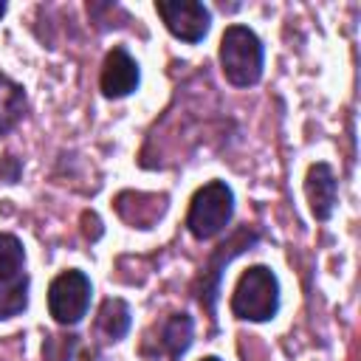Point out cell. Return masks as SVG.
<instances>
[{
	"mask_svg": "<svg viewBox=\"0 0 361 361\" xmlns=\"http://www.w3.org/2000/svg\"><path fill=\"white\" fill-rule=\"evenodd\" d=\"M217 59L226 82L234 87H251L262 79L265 48L262 39L248 25H228L223 31Z\"/></svg>",
	"mask_w": 361,
	"mask_h": 361,
	"instance_id": "1",
	"label": "cell"
},
{
	"mask_svg": "<svg viewBox=\"0 0 361 361\" xmlns=\"http://www.w3.org/2000/svg\"><path fill=\"white\" fill-rule=\"evenodd\" d=\"M231 313L243 322H271L279 313V279L268 265H251L234 285Z\"/></svg>",
	"mask_w": 361,
	"mask_h": 361,
	"instance_id": "2",
	"label": "cell"
},
{
	"mask_svg": "<svg viewBox=\"0 0 361 361\" xmlns=\"http://www.w3.org/2000/svg\"><path fill=\"white\" fill-rule=\"evenodd\" d=\"M234 214V192L226 180H209L203 183L192 200H189V212H186V228L195 240H212L217 237Z\"/></svg>",
	"mask_w": 361,
	"mask_h": 361,
	"instance_id": "3",
	"label": "cell"
},
{
	"mask_svg": "<svg viewBox=\"0 0 361 361\" xmlns=\"http://www.w3.org/2000/svg\"><path fill=\"white\" fill-rule=\"evenodd\" d=\"M90 293H93V285L85 271H76V268L62 271L48 285V313L54 316L56 324L73 327L87 316Z\"/></svg>",
	"mask_w": 361,
	"mask_h": 361,
	"instance_id": "4",
	"label": "cell"
},
{
	"mask_svg": "<svg viewBox=\"0 0 361 361\" xmlns=\"http://www.w3.org/2000/svg\"><path fill=\"white\" fill-rule=\"evenodd\" d=\"M155 11L166 31L180 42H200L212 28V11L197 0H155Z\"/></svg>",
	"mask_w": 361,
	"mask_h": 361,
	"instance_id": "5",
	"label": "cell"
},
{
	"mask_svg": "<svg viewBox=\"0 0 361 361\" xmlns=\"http://www.w3.org/2000/svg\"><path fill=\"white\" fill-rule=\"evenodd\" d=\"M259 240V234L257 231H251V228H240V231H234V237L228 240V243H223V245H217V251L212 254V259H209V265L203 268V288H197V299H200V305L209 310V313H214V302H217V288H220V268L223 265H228V259L231 257H237L240 251H245L248 245H254Z\"/></svg>",
	"mask_w": 361,
	"mask_h": 361,
	"instance_id": "6",
	"label": "cell"
},
{
	"mask_svg": "<svg viewBox=\"0 0 361 361\" xmlns=\"http://www.w3.org/2000/svg\"><path fill=\"white\" fill-rule=\"evenodd\" d=\"M138 82H141V71H138V62L130 56V51L124 45H116L113 51H107L99 73L102 93L107 99H124L138 87Z\"/></svg>",
	"mask_w": 361,
	"mask_h": 361,
	"instance_id": "7",
	"label": "cell"
},
{
	"mask_svg": "<svg viewBox=\"0 0 361 361\" xmlns=\"http://www.w3.org/2000/svg\"><path fill=\"white\" fill-rule=\"evenodd\" d=\"M305 197L310 203V212L316 220H330L333 209H336V200H338V178L333 172L330 164L319 161L307 169L305 175Z\"/></svg>",
	"mask_w": 361,
	"mask_h": 361,
	"instance_id": "8",
	"label": "cell"
},
{
	"mask_svg": "<svg viewBox=\"0 0 361 361\" xmlns=\"http://www.w3.org/2000/svg\"><path fill=\"white\" fill-rule=\"evenodd\" d=\"M25 110H28V99L23 85L0 73V135H8L23 121Z\"/></svg>",
	"mask_w": 361,
	"mask_h": 361,
	"instance_id": "9",
	"label": "cell"
},
{
	"mask_svg": "<svg viewBox=\"0 0 361 361\" xmlns=\"http://www.w3.org/2000/svg\"><path fill=\"white\" fill-rule=\"evenodd\" d=\"M195 338V322L189 313H172L161 327V347L166 350L169 361H180L183 353L192 347Z\"/></svg>",
	"mask_w": 361,
	"mask_h": 361,
	"instance_id": "10",
	"label": "cell"
},
{
	"mask_svg": "<svg viewBox=\"0 0 361 361\" xmlns=\"http://www.w3.org/2000/svg\"><path fill=\"white\" fill-rule=\"evenodd\" d=\"M133 324V316H130V305L118 296H110L102 302L99 307V316H96V330L107 338V341H121L127 336Z\"/></svg>",
	"mask_w": 361,
	"mask_h": 361,
	"instance_id": "11",
	"label": "cell"
},
{
	"mask_svg": "<svg viewBox=\"0 0 361 361\" xmlns=\"http://www.w3.org/2000/svg\"><path fill=\"white\" fill-rule=\"evenodd\" d=\"M127 200H133V212H124L121 220L135 228H152L155 220L166 212V195H144V192H124Z\"/></svg>",
	"mask_w": 361,
	"mask_h": 361,
	"instance_id": "12",
	"label": "cell"
},
{
	"mask_svg": "<svg viewBox=\"0 0 361 361\" xmlns=\"http://www.w3.org/2000/svg\"><path fill=\"white\" fill-rule=\"evenodd\" d=\"M28 307V276L20 274L11 282H0V322L20 316Z\"/></svg>",
	"mask_w": 361,
	"mask_h": 361,
	"instance_id": "13",
	"label": "cell"
},
{
	"mask_svg": "<svg viewBox=\"0 0 361 361\" xmlns=\"http://www.w3.org/2000/svg\"><path fill=\"white\" fill-rule=\"evenodd\" d=\"M25 265V248L20 237L0 231V282H11L23 274Z\"/></svg>",
	"mask_w": 361,
	"mask_h": 361,
	"instance_id": "14",
	"label": "cell"
},
{
	"mask_svg": "<svg viewBox=\"0 0 361 361\" xmlns=\"http://www.w3.org/2000/svg\"><path fill=\"white\" fill-rule=\"evenodd\" d=\"M76 350V336H48L42 344L45 361H71Z\"/></svg>",
	"mask_w": 361,
	"mask_h": 361,
	"instance_id": "15",
	"label": "cell"
},
{
	"mask_svg": "<svg viewBox=\"0 0 361 361\" xmlns=\"http://www.w3.org/2000/svg\"><path fill=\"white\" fill-rule=\"evenodd\" d=\"M20 175H23L20 158H14L11 152H6V155L0 158V180H3V183H17Z\"/></svg>",
	"mask_w": 361,
	"mask_h": 361,
	"instance_id": "16",
	"label": "cell"
},
{
	"mask_svg": "<svg viewBox=\"0 0 361 361\" xmlns=\"http://www.w3.org/2000/svg\"><path fill=\"white\" fill-rule=\"evenodd\" d=\"M200 361H220L217 355H206V358H200Z\"/></svg>",
	"mask_w": 361,
	"mask_h": 361,
	"instance_id": "17",
	"label": "cell"
},
{
	"mask_svg": "<svg viewBox=\"0 0 361 361\" xmlns=\"http://www.w3.org/2000/svg\"><path fill=\"white\" fill-rule=\"evenodd\" d=\"M3 14H6V3L0 0V17H3Z\"/></svg>",
	"mask_w": 361,
	"mask_h": 361,
	"instance_id": "18",
	"label": "cell"
}]
</instances>
